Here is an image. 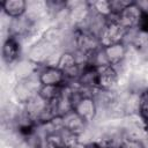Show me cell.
<instances>
[{
	"label": "cell",
	"instance_id": "8992f818",
	"mask_svg": "<svg viewBox=\"0 0 148 148\" xmlns=\"http://www.w3.org/2000/svg\"><path fill=\"white\" fill-rule=\"evenodd\" d=\"M126 53H127V45L124 43V40L102 46V54L104 57L106 65L113 67L123 62V60L126 57Z\"/></svg>",
	"mask_w": 148,
	"mask_h": 148
},
{
	"label": "cell",
	"instance_id": "7a4b0ae2",
	"mask_svg": "<svg viewBox=\"0 0 148 148\" xmlns=\"http://www.w3.org/2000/svg\"><path fill=\"white\" fill-rule=\"evenodd\" d=\"M118 72L116 67L110 65H103L96 67V77H95V88L101 90H111L118 83Z\"/></svg>",
	"mask_w": 148,
	"mask_h": 148
},
{
	"label": "cell",
	"instance_id": "6da1fadb",
	"mask_svg": "<svg viewBox=\"0 0 148 148\" xmlns=\"http://www.w3.org/2000/svg\"><path fill=\"white\" fill-rule=\"evenodd\" d=\"M69 101L72 110H74L86 123H90L95 119L97 114V104L92 96L75 94L73 91L69 94Z\"/></svg>",
	"mask_w": 148,
	"mask_h": 148
},
{
	"label": "cell",
	"instance_id": "7c38bea8",
	"mask_svg": "<svg viewBox=\"0 0 148 148\" xmlns=\"http://www.w3.org/2000/svg\"><path fill=\"white\" fill-rule=\"evenodd\" d=\"M65 86H39L38 97L45 103H52L64 95Z\"/></svg>",
	"mask_w": 148,
	"mask_h": 148
},
{
	"label": "cell",
	"instance_id": "9a60e30c",
	"mask_svg": "<svg viewBox=\"0 0 148 148\" xmlns=\"http://www.w3.org/2000/svg\"><path fill=\"white\" fill-rule=\"evenodd\" d=\"M132 1H123V0H110L111 5V10H112V16L119 15Z\"/></svg>",
	"mask_w": 148,
	"mask_h": 148
},
{
	"label": "cell",
	"instance_id": "30bf717a",
	"mask_svg": "<svg viewBox=\"0 0 148 148\" xmlns=\"http://www.w3.org/2000/svg\"><path fill=\"white\" fill-rule=\"evenodd\" d=\"M54 47H56L54 45L50 44L49 42L42 38L39 42H37L35 45L31 46L29 51V60L35 62L36 65L43 62L44 60H46L47 57L51 56Z\"/></svg>",
	"mask_w": 148,
	"mask_h": 148
},
{
	"label": "cell",
	"instance_id": "8fae6325",
	"mask_svg": "<svg viewBox=\"0 0 148 148\" xmlns=\"http://www.w3.org/2000/svg\"><path fill=\"white\" fill-rule=\"evenodd\" d=\"M62 117V124H64V130L74 133V134H80L84 126H86V121L74 111V110H69L67 112H65L64 114H61Z\"/></svg>",
	"mask_w": 148,
	"mask_h": 148
},
{
	"label": "cell",
	"instance_id": "5b68a950",
	"mask_svg": "<svg viewBox=\"0 0 148 148\" xmlns=\"http://www.w3.org/2000/svg\"><path fill=\"white\" fill-rule=\"evenodd\" d=\"M37 80L40 86H65L67 77L56 65H47L38 72Z\"/></svg>",
	"mask_w": 148,
	"mask_h": 148
},
{
	"label": "cell",
	"instance_id": "9c48e42d",
	"mask_svg": "<svg viewBox=\"0 0 148 148\" xmlns=\"http://www.w3.org/2000/svg\"><path fill=\"white\" fill-rule=\"evenodd\" d=\"M2 12L12 20H18L24 17L28 5L24 0H3L0 2Z\"/></svg>",
	"mask_w": 148,
	"mask_h": 148
},
{
	"label": "cell",
	"instance_id": "2e32d148",
	"mask_svg": "<svg viewBox=\"0 0 148 148\" xmlns=\"http://www.w3.org/2000/svg\"><path fill=\"white\" fill-rule=\"evenodd\" d=\"M86 148H105V147L98 142H89V143H86Z\"/></svg>",
	"mask_w": 148,
	"mask_h": 148
},
{
	"label": "cell",
	"instance_id": "5bb4252c",
	"mask_svg": "<svg viewBox=\"0 0 148 148\" xmlns=\"http://www.w3.org/2000/svg\"><path fill=\"white\" fill-rule=\"evenodd\" d=\"M118 148H146L145 143L136 138H124L120 140Z\"/></svg>",
	"mask_w": 148,
	"mask_h": 148
},
{
	"label": "cell",
	"instance_id": "277c9868",
	"mask_svg": "<svg viewBox=\"0 0 148 148\" xmlns=\"http://www.w3.org/2000/svg\"><path fill=\"white\" fill-rule=\"evenodd\" d=\"M142 16V10L138 6L136 1H132L119 15L113 16L117 22L127 31L132 29H136L139 25V22Z\"/></svg>",
	"mask_w": 148,
	"mask_h": 148
},
{
	"label": "cell",
	"instance_id": "4fadbf2b",
	"mask_svg": "<svg viewBox=\"0 0 148 148\" xmlns=\"http://www.w3.org/2000/svg\"><path fill=\"white\" fill-rule=\"evenodd\" d=\"M89 5V9H92V12L108 20L112 16V10H111V5H110V0H99V1H92V2H88Z\"/></svg>",
	"mask_w": 148,
	"mask_h": 148
},
{
	"label": "cell",
	"instance_id": "3957f363",
	"mask_svg": "<svg viewBox=\"0 0 148 148\" xmlns=\"http://www.w3.org/2000/svg\"><path fill=\"white\" fill-rule=\"evenodd\" d=\"M39 82L38 80H32L31 76L28 77H22L15 86L14 88V94L16 96V99L20 103L28 104L31 99H34L39 89Z\"/></svg>",
	"mask_w": 148,
	"mask_h": 148
},
{
	"label": "cell",
	"instance_id": "e0dca14e",
	"mask_svg": "<svg viewBox=\"0 0 148 148\" xmlns=\"http://www.w3.org/2000/svg\"><path fill=\"white\" fill-rule=\"evenodd\" d=\"M68 148H86V143H82V142L77 141V142L73 143L72 146H69Z\"/></svg>",
	"mask_w": 148,
	"mask_h": 148
},
{
	"label": "cell",
	"instance_id": "ac0fdd59",
	"mask_svg": "<svg viewBox=\"0 0 148 148\" xmlns=\"http://www.w3.org/2000/svg\"><path fill=\"white\" fill-rule=\"evenodd\" d=\"M110 148H118V147H110Z\"/></svg>",
	"mask_w": 148,
	"mask_h": 148
},
{
	"label": "cell",
	"instance_id": "52a82bcc",
	"mask_svg": "<svg viewBox=\"0 0 148 148\" xmlns=\"http://www.w3.org/2000/svg\"><path fill=\"white\" fill-rule=\"evenodd\" d=\"M56 66L59 67L66 75V77H79L81 71H80V66H79V61L76 56L71 52V51H64L57 62Z\"/></svg>",
	"mask_w": 148,
	"mask_h": 148
},
{
	"label": "cell",
	"instance_id": "ba28073f",
	"mask_svg": "<svg viewBox=\"0 0 148 148\" xmlns=\"http://www.w3.org/2000/svg\"><path fill=\"white\" fill-rule=\"evenodd\" d=\"M21 56V44L16 36L9 35L2 43L1 57L5 64L12 65L18 60Z\"/></svg>",
	"mask_w": 148,
	"mask_h": 148
}]
</instances>
